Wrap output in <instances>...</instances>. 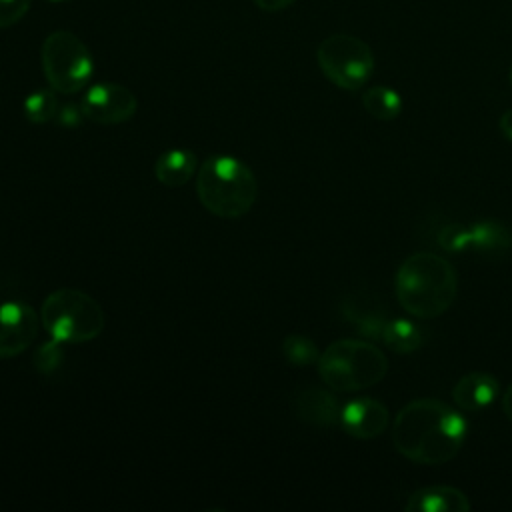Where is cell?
<instances>
[{"instance_id": "6da1fadb", "label": "cell", "mask_w": 512, "mask_h": 512, "mask_svg": "<svg viewBox=\"0 0 512 512\" xmlns=\"http://www.w3.org/2000/svg\"><path fill=\"white\" fill-rule=\"evenodd\" d=\"M466 438V420L436 398L402 406L392 424V444L408 460L438 466L452 460Z\"/></svg>"}, {"instance_id": "7a4b0ae2", "label": "cell", "mask_w": 512, "mask_h": 512, "mask_svg": "<svg viewBox=\"0 0 512 512\" xmlns=\"http://www.w3.org/2000/svg\"><path fill=\"white\" fill-rule=\"evenodd\" d=\"M396 298L416 318H436L456 300L458 276L454 266L432 252L410 254L396 270Z\"/></svg>"}, {"instance_id": "3957f363", "label": "cell", "mask_w": 512, "mask_h": 512, "mask_svg": "<svg viewBox=\"0 0 512 512\" xmlns=\"http://www.w3.org/2000/svg\"><path fill=\"white\" fill-rule=\"evenodd\" d=\"M196 196L210 214L234 220L252 210L258 182L242 160L226 154L208 156L196 170Z\"/></svg>"}, {"instance_id": "277c9868", "label": "cell", "mask_w": 512, "mask_h": 512, "mask_svg": "<svg viewBox=\"0 0 512 512\" xmlns=\"http://www.w3.org/2000/svg\"><path fill=\"white\" fill-rule=\"evenodd\" d=\"M322 382L336 392H358L378 384L388 372V358L372 340L342 338L318 358Z\"/></svg>"}, {"instance_id": "5b68a950", "label": "cell", "mask_w": 512, "mask_h": 512, "mask_svg": "<svg viewBox=\"0 0 512 512\" xmlns=\"http://www.w3.org/2000/svg\"><path fill=\"white\" fill-rule=\"evenodd\" d=\"M44 330L62 344H82L100 336L104 330V310L86 292L58 288L46 296L40 308Z\"/></svg>"}, {"instance_id": "8992f818", "label": "cell", "mask_w": 512, "mask_h": 512, "mask_svg": "<svg viewBox=\"0 0 512 512\" xmlns=\"http://www.w3.org/2000/svg\"><path fill=\"white\" fill-rule=\"evenodd\" d=\"M40 62L50 88L58 94H76L92 78V54L70 30H56L46 36L40 48Z\"/></svg>"}, {"instance_id": "52a82bcc", "label": "cell", "mask_w": 512, "mask_h": 512, "mask_svg": "<svg viewBox=\"0 0 512 512\" xmlns=\"http://www.w3.org/2000/svg\"><path fill=\"white\" fill-rule=\"evenodd\" d=\"M316 62L322 74L342 90H360L374 72L372 48L352 34H332L318 44Z\"/></svg>"}, {"instance_id": "ba28073f", "label": "cell", "mask_w": 512, "mask_h": 512, "mask_svg": "<svg viewBox=\"0 0 512 512\" xmlns=\"http://www.w3.org/2000/svg\"><path fill=\"white\" fill-rule=\"evenodd\" d=\"M84 118L96 124H122L130 120L136 114L138 100L136 94L114 82H104V84H94L88 88L80 102Z\"/></svg>"}, {"instance_id": "9c48e42d", "label": "cell", "mask_w": 512, "mask_h": 512, "mask_svg": "<svg viewBox=\"0 0 512 512\" xmlns=\"http://www.w3.org/2000/svg\"><path fill=\"white\" fill-rule=\"evenodd\" d=\"M40 318L26 302L0 304V358H14L36 340Z\"/></svg>"}, {"instance_id": "30bf717a", "label": "cell", "mask_w": 512, "mask_h": 512, "mask_svg": "<svg viewBox=\"0 0 512 512\" xmlns=\"http://www.w3.org/2000/svg\"><path fill=\"white\" fill-rule=\"evenodd\" d=\"M342 430L358 440H372L388 426V408L376 398H354L340 410Z\"/></svg>"}, {"instance_id": "8fae6325", "label": "cell", "mask_w": 512, "mask_h": 512, "mask_svg": "<svg viewBox=\"0 0 512 512\" xmlns=\"http://www.w3.org/2000/svg\"><path fill=\"white\" fill-rule=\"evenodd\" d=\"M292 414L310 426L316 428H332L340 424V410L342 406L338 404V398L316 386L300 388L294 398H292Z\"/></svg>"}, {"instance_id": "7c38bea8", "label": "cell", "mask_w": 512, "mask_h": 512, "mask_svg": "<svg viewBox=\"0 0 512 512\" xmlns=\"http://www.w3.org/2000/svg\"><path fill=\"white\" fill-rule=\"evenodd\" d=\"M468 496L454 486H424L408 496L406 512H468Z\"/></svg>"}, {"instance_id": "4fadbf2b", "label": "cell", "mask_w": 512, "mask_h": 512, "mask_svg": "<svg viewBox=\"0 0 512 512\" xmlns=\"http://www.w3.org/2000/svg\"><path fill=\"white\" fill-rule=\"evenodd\" d=\"M498 396V380L486 372H468L452 388V400L458 408L478 412L488 408Z\"/></svg>"}, {"instance_id": "5bb4252c", "label": "cell", "mask_w": 512, "mask_h": 512, "mask_svg": "<svg viewBox=\"0 0 512 512\" xmlns=\"http://www.w3.org/2000/svg\"><path fill=\"white\" fill-rule=\"evenodd\" d=\"M198 170V158L188 148H174L158 156L154 164L156 180L166 188L184 186Z\"/></svg>"}, {"instance_id": "9a60e30c", "label": "cell", "mask_w": 512, "mask_h": 512, "mask_svg": "<svg viewBox=\"0 0 512 512\" xmlns=\"http://www.w3.org/2000/svg\"><path fill=\"white\" fill-rule=\"evenodd\" d=\"M342 314L368 340H382V332L388 318L384 316V310H380L376 304L370 302V296L368 300L366 296H358V294L348 296L342 302Z\"/></svg>"}, {"instance_id": "2e32d148", "label": "cell", "mask_w": 512, "mask_h": 512, "mask_svg": "<svg viewBox=\"0 0 512 512\" xmlns=\"http://www.w3.org/2000/svg\"><path fill=\"white\" fill-rule=\"evenodd\" d=\"M512 248V232L496 220H482L468 228V250L482 256H504Z\"/></svg>"}, {"instance_id": "e0dca14e", "label": "cell", "mask_w": 512, "mask_h": 512, "mask_svg": "<svg viewBox=\"0 0 512 512\" xmlns=\"http://www.w3.org/2000/svg\"><path fill=\"white\" fill-rule=\"evenodd\" d=\"M422 330L406 318H392L386 322L382 332V342L386 348L398 354H410L422 346Z\"/></svg>"}, {"instance_id": "ac0fdd59", "label": "cell", "mask_w": 512, "mask_h": 512, "mask_svg": "<svg viewBox=\"0 0 512 512\" xmlns=\"http://www.w3.org/2000/svg\"><path fill=\"white\" fill-rule=\"evenodd\" d=\"M362 106L364 110L382 122L394 120L402 112V98L396 90L388 86H372L364 90L362 94Z\"/></svg>"}, {"instance_id": "d6986e66", "label": "cell", "mask_w": 512, "mask_h": 512, "mask_svg": "<svg viewBox=\"0 0 512 512\" xmlns=\"http://www.w3.org/2000/svg\"><path fill=\"white\" fill-rule=\"evenodd\" d=\"M56 94L52 88H40V90H34L26 96L24 104H22V110H24V116L32 122V124H46L50 120H54L58 116V110H60V104L56 100Z\"/></svg>"}, {"instance_id": "ffe728a7", "label": "cell", "mask_w": 512, "mask_h": 512, "mask_svg": "<svg viewBox=\"0 0 512 512\" xmlns=\"http://www.w3.org/2000/svg\"><path fill=\"white\" fill-rule=\"evenodd\" d=\"M282 354L292 366H310L320 358L318 346L304 334H288L282 342Z\"/></svg>"}, {"instance_id": "44dd1931", "label": "cell", "mask_w": 512, "mask_h": 512, "mask_svg": "<svg viewBox=\"0 0 512 512\" xmlns=\"http://www.w3.org/2000/svg\"><path fill=\"white\" fill-rule=\"evenodd\" d=\"M64 360V348H62V342L60 340H48V342H42L36 352H34V368L40 372V374H52L60 368Z\"/></svg>"}, {"instance_id": "7402d4cb", "label": "cell", "mask_w": 512, "mask_h": 512, "mask_svg": "<svg viewBox=\"0 0 512 512\" xmlns=\"http://www.w3.org/2000/svg\"><path fill=\"white\" fill-rule=\"evenodd\" d=\"M436 242L440 244V248H444L446 252H464L468 250V228L460 226V224H446L438 236Z\"/></svg>"}, {"instance_id": "603a6c76", "label": "cell", "mask_w": 512, "mask_h": 512, "mask_svg": "<svg viewBox=\"0 0 512 512\" xmlns=\"http://www.w3.org/2000/svg\"><path fill=\"white\" fill-rule=\"evenodd\" d=\"M32 0H0V28H10L20 22L30 10Z\"/></svg>"}, {"instance_id": "cb8c5ba5", "label": "cell", "mask_w": 512, "mask_h": 512, "mask_svg": "<svg viewBox=\"0 0 512 512\" xmlns=\"http://www.w3.org/2000/svg\"><path fill=\"white\" fill-rule=\"evenodd\" d=\"M82 108L80 106H74V104H66V106H60L58 110V122L66 128H72V126H78L80 120H82Z\"/></svg>"}, {"instance_id": "d4e9b609", "label": "cell", "mask_w": 512, "mask_h": 512, "mask_svg": "<svg viewBox=\"0 0 512 512\" xmlns=\"http://www.w3.org/2000/svg\"><path fill=\"white\" fill-rule=\"evenodd\" d=\"M296 0H254V4L264 12H280L292 6Z\"/></svg>"}, {"instance_id": "484cf974", "label": "cell", "mask_w": 512, "mask_h": 512, "mask_svg": "<svg viewBox=\"0 0 512 512\" xmlns=\"http://www.w3.org/2000/svg\"><path fill=\"white\" fill-rule=\"evenodd\" d=\"M500 130L512 142V108L500 116Z\"/></svg>"}, {"instance_id": "4316f807", "label": "cell", "mask_w": 512, "mask_h": 512, "mask_svg": "<svg viewBox=\"0 0 512 512\" xmlns=\"http://www.w3.org/2000/svg\"><path fill=\"white\" fill-rule=\"evenodd\" d=\"M502 410H504L506 418L512 422V384L506 388V392L502 396Z\"/></svg>"}, {"instance_id": "83f0119b", "label": "cell", "mask_w": 512, "mask_h": 512, "mask_svg": "<svg viewBox=\"0 0 512 512\" xmlns=\"http://www.w3.org/2000/svg\"><path fill=\"white\" fill-rule=\"evenodd\" d=\"M48 2H68V0H48Z\"/></svg>"}, {"instance_id": "f1b7e54d", "label": "cell", "mask_w": 512, "mask_h": 512, "mask_svg": "<svg viewBox=\"0 0 512 512\" xmlns=\"http://www.w3.org/2000/svg\"><path fill=\"white\" fill-rule=\"evenodd\" d=\"M510 84H512V66H510Z\"/></svg>"}]
</instances>
